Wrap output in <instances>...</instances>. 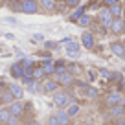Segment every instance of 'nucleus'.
<instances>
[{
    "label": "nucleus",
    "mask_w": 125,
    "mask_h": 125,
    "mask_svg": "<svg viewBox=\"0 0 125 125\" xmlns=\"http://www.w3.org/2000/svg\"><path fill=\"white\" fill-rule=\"evenodd\" d=\"M52 96H53V103L59 107V109H66V107L72 103V99H70V94H68V92L57 90V92H53Z\"/></svg>",
    "instance_id": "f257e3e1"
},
{
    "label": "nucleus",
    "mask_w": 125,
    "mask_h": 125,
    "mask_svg": "<svg viewBox=\"0 0 125 125\" xmlns=\"http://www.w3.org/2000/svg\"><path fill=\"white\" fill-rule=\"evenodd\" d=\"M41 6L37 0H20V11L26 13V15H35L39 13Z\"/></svg>",
    "instance_id": "f03ea898"
},
{
    "label": "nucleus",
    "mask_w": 125,
    "mask_h": 125,
    "mask_svg": "<svg viewBox=\"0 0 125 125\" xmlns=\"http://www.w3.org/2000/svg\"><path fill=\"white\" fill-rule=\"evenodd\" d=\"M98 20H99V24H101V26L105 28V30H109V31H110V26H112L114 15H112V11H110L109 8H105V9H101V11H99Z\"/></svg>",
    "instance_id": "7ed1b4c3"
},
{
    "label": "nucleus",
    "mask_w": 125,
    "mask_h": 125,
    "mask_svg": "<svg viewBox=\"0 0 125 125\" xmlns=\"http://www.w3.org/2000/svg\"><path fill=\"white\" fill-rule=\"evenodd\" d=\"M125 101V94L120 92V90H112V92L107 94V98H105V103L107 107H114V105H120V103Z\"/></svg>",
    "instance_id": "20e7f679"
},
{
    "label": "nucleus",
    "mask_w": 125,
    "mask_h": 125,
    "mask_svg": "<svg viewBox=\"0 0 125 125\" xmlns=\"http://www.w3.org/2000/svg\"><path fill=\"white\" fill-rule=\"evenodd\" d=\"M81 46L86 48V50H94V46H96V35L92 31H85L81 35Z\"/></svg>",
    "instance_id": "39448f33"
},
{
    "label": "nucleus",
    "mask_w": 125,
    "mask_h": 125,
    "mask_svg": "<svg viewBox=\"0 0 125 125\" xmlns=\"http://www.w3.org/2000/svg\"><path fill=\"white\" fill-rule=\"evenodd\" d=\"M110 33H114V35H121V33H125V19H123V17H116V19L112 20Z\"/></svg>",
    "instance_id": "423d86ee"
},
{
    "label": "nucleus",
    "mask_w": 125,
    "mask_h": 125,
    "mask_svg": "<svg viewBox=\"0 0 125 125\" xmlns=\"http://www.w3.org/2000/svg\"><path fill=\"white\" fill-rule=\"evenodd\" d=\"M42 90H44L46 94H53V92H57V90H59V81H57L55 77H53V79L46 77V79L42 81Z\"/></svg>",
    "instance_id": "0eeeda50"
},
{
    "label": "nucleus",
    "mask_w": 125,
    "mask_h": 125,
    "mask_svg": "<svg viewBox=\"0 0 125 125\" xmlns=\"http://www.w3.org/2000/svg\"><path fill=\"white\" fill-rule=\"evenodd\" d=\"M53 77L57 79L59 85H62V86H70V85H74V83H75V77H74V74H72V72H64V74L53 75Z\"/></svg>",
    "instance_id": "6e6552de"
},
{
    "label": "nucleus",
    "mask_w": 125,
    "mask_h": 125,
    "mask_svg": "<svg viewBox=\"0 0 125 125\" xmlns=\"http://www.w3.org/2000/svg\"><path fill=\"white\" fill-rule=\"evenodd\" d=\"M39 66L44 70V74L46 75H53L55 74V61H52V59H42V61L39 62Z\"/></svg>",
    "instance_id": "1a4fd4ad"
},
{
    "label": "nucleus",
    "mask_w": 125,
    "mask_h": 125,
    "mask_svg": "<svg viewBox=\"0 0 125 125\" xmlns=\"http://www.w3.org/2000/svg\"><path fill=\"white\" fill-rule=\"evenodd\" d=\"M9 74H11L13 79H19V81H20V77L24 75V66H22V62H20V61L13 62L11 68H9Z\"/></svg>",
    "instance_id": "9d476101"
},
{
    "label": "nucleus",
    "mask_w": 125,
    "mask_h": 125,
    "mask_svg": "<svg viewBox=\"0 0 125 125\" xmlns=\"http://www.w3.org/2000/svg\"><path fill=\"white\" fill-rule=\"evenodd\" d=\"M9 107V110H11V114L13 116H22L24 114V103H22V99H15V101L11 103V105H8Z\"/></svg>",
    "instance_id": "9b49d317"
},
{
    "label": "nucleus",
    "mask_w": 125,
    "mask_h": 125,
    "mask_svg": "<svg viewBox=\"0 0 125 125\" xmlns=\"http://www.w3.org/2000/svg\"><path fill=\"white\" fill-rule=\"evenodd\" d=\"M64 53L72 55V57H77V55L81 53V44L75 42V41H72L70 44H66V46H64Z\"/></svg>",
    "instance_id": "f8f14e48"
},
{
    "label": "nucleus",
    "mask_w": 125,
    "mask_h": 125,
    "mask_svg": "<svg viewBox=\"0 0 125 125\" xmlns=\"http://www.w3.org/2000/svg\"><path fill=\"white\" fill-rule=\"evenodd\" d=\"M110 52H112L114 55H118V57H125V44L120 42V41H114V42H110Z\"/></svg>",
    "instance_id": "ddd939ff"
},
{
    "label": "nucleus",
    "mask_w": 125,
    "mask_h": 125,
    "mask_svg": "<svg viewBox=\"0 0 125 125\" xmlns=\"http://www.w3.org/2000/svg\"><path fill=\"white\" fill-rule=\"evenodd\" d=\"M123 114H125V105H123V103H120V105L109 107V112H107V116H110V118H121Z\"/></svg>",
    "instance_id": "4468645a"
},
{
    "label": "nucleus",
    "mask_w": 125,
    "mask_h": 125,
    "mask_svg": "<svg viewBox=\"0 0 125 125\" xmlns=\"http://www.w3.org/2000/svg\"><path fill=\"white\" fill-rule=\"evenodd\" d=\"M8 88L11 90V94L15 96V99H22L24 98V88L19 85V83H9Z\"/></svg>",
    "instance_id": "2eb2a0df"
},
{
    "label": "nucleus",
    "mask_w": 125,
    "mask_h": 125,
    "mask_svg": "<svg viewBox=\"0 0 125 125\" xmlns=\"http://www.w3.org/2000/svg\"><path fill=\"white\" fill-rule=\"evenodd\" d=\"M39 6H41L42 11L52 13V11H55V8H57V2H55V0H39Z\"/></svg>",
    "instance_id": "dca6fc26"
},
{
    "label": "nucleus",
    "mask_w": 125,
    "mask_h": 125,
    "mask_svg": "<svg viewBox=\"0 0 125 125\" xmlns=\"http://www.w3.org/2000/svg\"><path fill=\"white\" fill-rule=\"evenodd\" d=\"M55 116H57V120H59V123H61V125H70L72 123V116L66 112V109H61Z\"/></svg>",
    "instance_id": "f3484780"
},
{
    "label": "nucleus",
    "mask_w": 125,
    "mask_h": 125,
    "mask_svg": "<svg viewBox=\"0 0 125 125\" xmlns=\"http://www.w3.org/2000/svg\"><path fill=\"white\" fill-rule=\"evenodd\" d=\"M11 110H9V107H2L0 109V123L2 125H8V121L11 120Z\"/></svg>",
    "instance_id": "a211bd4d"
},
{
    "label": "nucleus",
    "mask_w": 125,
    "mask_h": 125,
    "mask_svg": "<svg viewBox=\"0 0 125 125\" xmlns=\"http://www.w3.org/2000/svg\"><path fill=\"white\" fill-rule=\"evenodd\" d=\"M0 96H2V101H4V105H11V103L15 101V96L11 94V90H9V88H4L2 92H0Z\"/></svg>",
    "instance_id": "6ab92c4d"
},
{
    "label": "nucleus",
    "mask_w": 125,
    "mask_h": 125,
    "mask_svg": "<svg viewBox=\"0 0 125 125\" xmlns=\"http://www.w3.org/2000/svg\"><path fill=\"white\" fill-rule=\"evenodd\" d=\"M31 77L35 79V81H44L48 75L44 74V70H42L41 66H35V68H33V74H31Z\"/></svg>",
    "instance_id": "aec40b11"
},
{
    "label": "nucleus",
    "mask_w": 125,
    "mask_h": 125,
    "mask_svg": "<svg viewBox=\"0 0 125 125\" xmlns=\"http://www.w3.org/2000/svg\"><path fill=\"white\" fill-rule=\"evenodd\" d=\"M75 24H77V26H81V28H86V26H90V24H92V17L85 13V15L79 17V20H77Z\"/></svg>",
    "instance_id": "412c9836"
},
{
    "label": "nucleus",
    "mask_w": 125,
    "mask_h": 125,
    "mask_svg": "<svg viewBox=\"0 0 125 125\" xmlns=\"http://www.w3.org/2000/svg\"><path fill=\"white\" fill-rule=\"evenodd\" d=\"M85 11H86V9L83 8V6L75 8V11H74V13L70 15V20H72V22H77V20H79V17H81V15H85Z\"/></svg>",
    "instance_id": "4be33fe9"
},
{
    "label": "nucleus",
    "mask_w": 125,
    "mask_h": 125,
    "mask_svg": "<svg viewBox=\"0 0 125 125\" xmlns=\"http://www.w3.org/2000/svg\"><path fill=\"white\" fill-rule=\"evenodd\" d=\"M98 88H94V86H86V88H85V96H86V98H88V99H96V98H98Z\"/></svg>",
    "instance_id": "5701e85b"
},
{
    "label": "nucleus",
    "mask_w": 125,
    "mask_h": 125,
    "mask_svg": "<svg viewBox=\"0 0 125 125\" xmlns=\"http://www.w3.org/2000/svg\"><path fill=\"white\" fill-rule=\"evenodd\" d=\"M110 9V11H112V15H114V19H116V17H123V6H121L120 4V2H118V4L116 6H112V8H109Z\"/></svg>",
    "instance_id": "b1692460"
},
{
    "label": "nucleus",
    "mask_w": 125,
    "mask_h": 125,
    "mask_svg": "<svg viewBox=\"0 0 125 125\" xmlns=\"http://www.w3.org/2000/svg\"><path fill=\"white\" fill-rule=\"evenodd\" d=\"M79 110H81V109H79V105H77V103H70V105L66 107V112L70 114L72 118H74V116H77V114H79Z\"/></svg>",
    "instance_id": "393cba45"
},
{
    "label": "nucleus",
    "mask_w": 125,
    "mask_h": 125,
    "mask_svg": "<svg viewBox=\"0 0 125 125\" xmlns=\"http://www.w3.org/2000/svg\"><path fill=\"white\" fill-rule=\"evenodd\" d=\"M62 4L66 6V8H70V9H75V8L81 6V0H64Z\"/></svg>",
    "instance_id": "a878e982"
},
{
    "label": "nucleus",
    "mask_w": 125,
    "mask_h": 125,
    "mask_svg": "<svg viewBox=\"0 0 125 125\" xmlns=\"http://www.w3.org/2000/svg\"><path fill=\"white\" fill-rule=\"evenodd\" d=\"M39 88H41V81H35V79L28 85V90H30V92H39Z\"/></svg>",
    "instance_id": "bb28decb"
},
{
    "label": "nucleus",
    "mask_w": 125,
    "mask_h": 125,
    "mask_svg": "<svg viewBox=\"0 0 125 125\" xmlns=\"http://www.w3.org/2000/svg\"><path fill=\"white\" fill-rule=\"evenodd\" d=\"M68 72H72V74H77V72H81V66H79L77 62H72V64H68Z\"/></svg>",
    "instance_id": "cd10ccee"
},
{
    "label": "nucleus",
    "mask_w": 125,
    "mask_h": 125,
    "mask_svg": "<svg viewBox=\"0 0 125 125\" xmlns=\"http://www.w3.org/2000/svg\"><path fill=\"white\" fill-rule=\"evenodd\" d=\"M99 75H101V77H105V79H110V77H112V72L107 70V68H101V70H99Z\"/></svg>",
    "instance_id": "c85d7f7f"
},
{
    "label": "nucleus",
    "mask_w": 125,
    "mask_h": 125,
    "mask_svg": "<svg viewBox=\"0 0 125 125\" xmlns=\"http://www.w3.org/2000/svg\"><path fill=\"white\" fill-rule=\"evenodd\" d=\"M41 41H44L42 33H33V35H31V42H41Z\"/></svg>",
    "instance_id": "c756f323"
},
{
    "label": "nucleus",
    "mask_w": 125,
    "mask_h": 125,
    "mask_svg": "<svg viewBox=\"0 0 125 125\" xmlns=\"http://www.w3.org/2000/svg\"><path fill=\"white\" fill-rule=\"evenodd\" d=\"M48 125H61V123H59V120H57V116H55V114L48 116Z\"/></svg>",
    "instance_id": "7c9ffc66"
},
{
    "label": "nucleus",
    "mask_w": 125,
    "mask_h": 125,
    "mask_svg": "<svg viewBox=\"0 0 125 125\" xmlns=\"http://www.w3.org/2000/svg\"><path fill=\"white\" fill-rule=\"evenodd\" d=\"M33 81V77H31V75H22V77H20V83H22V85H30V83Z\"/></svg>",
    "instance_id": "2f4dec72"
},
{
    "label": "nucleus",
    "mask_w": 125,
    "mask_h": 125,
    "mask_svg": "<svg viewBox=\"0 0 125 125\" xmlns=\"http://www.w3.org/2000/svg\"><path fill=\"white\" fill-rule=\"evenodd\" d=\"M57 46H59V44L57 42H52V41H46V42H44V48H46V50H55Z\"/></svg>",
    "instance_id": "473e14b6"
},
{
    "label": "nucleus",
    "mask_w": 125,
    "mask_h": 125,
    "mask_svg": "<svg viewBox=\"0 0 125 125\" xmlns=\"http://www.w3.org/2000/svg\"><path fill=\"white\" fill-rule=\"evenodd\" d=\"M8 125H22V123H20V118L19 116H11V120L8 121Z\"/></svg>",
    "instance_id": "72a5a7b5"
},
{
    "label": "nucleus",
    "mask_w": 125,
    "mask_h": 125,
    "mask_svg": "<svg viewBox=\"0 0 125 125\" xmlns=\"http://www.w3.org/2000/svg\"><path fill=\"white\" fill-rule=\"evenodd\" d=\"M120 0H103V6L105 8H112V6H116Z\"/></svg>",
    "instance_id": "f704fd0d"
},
{
    "label": "nucleus",
    "mask_w": 125,
    "mask_h": 125,
    "mask_svg": "<svg viewBox=\"0 0 125 125\" xmlns=\"http://www.w3.org/2000/svg\"><path fill=\"white\" fill-rule=\"evenodd\" d=\"M72 41H74L72 37H62V39H61V44H64V46H66V44H70Z\"/></svg>",
    "instance_id": "c9c22d12"
},
{
    "label": "nucleus",
    "mask_w": 125,
    "mask_h": 125,
    "mask_svg": "<svg viewBox=\"0 0 125 125\" xmlns=\"http://www.w3.org/2000/svg\"><path fill=\"white\" fill-rule=\"evenodd\" d=\"M88 77H90V79L94 81V79L98 77V72H96V70H88Z\"/></svg>",
    "instance_id": "e433bc0d"
},
{
    "label": "nucleus",
    "mask_w": 125,
    "mask_h": 125,
    "mask_svg": "<svg viewBox=\"0 0 125 125\" xmlns=\"http://www.w3.org/2000/svg\"><path fill=\"white\" fill-rule=\"evenodd\" d=\"M6 39H8V41H13V39H15V35H13V33H6Z\"/></svg>",
    "instance_id": "4c0bfd02"
},
{
    "label": "nucleus",
    "mask_w": 125,
    "mask_h": 125,
    "mask_svg": "<svg viewBox=\"0 0 125 125\" xmlns=\"http://www.w3.org/2000/svg\"><path fill=\"white\" fill-rule=\"evenodd\" d=\"M120 85H123V92H125V77H121V79H120Z\"/></svg>",
    "instance_id": "58836bf2"
},
{
    "label": "nucleus",
    "mask_w": 125,
    "mask_h": 125,
    "mask_svg": "<svg viewBox=\"0 0 125 125\" xmlns=\"http://www.w3.org/2000/svg\"><path fill=\"white\" fill-rule=\"evenodd\" d=\"M4 88H6V83H4V81H0V92H2Z\"/></svg>",
    "instance_id": "ea45409f"
},
{
    "label": "nucleus",
    "mask_w": 125,
    "mask_h": 125,
    "mask_svg": "<svg viewBox=\"0 0 125 125\" xmlns=\"http://www.w3.org/2000/svg\"><path fill=\"white\" fill-rule=\"evenodd\" d=\"M120 125H125V118H123V116L120 118Z\"/></svg>",
    "instance_id": "a19ab883"
},
{
    "label": "nucleus",
    "mask_w": 125,
    "mask_h": 125,
    "mask_svg": "<svg viewBox=\"0 0 125 125\" xmlns=\"http://www.w3.org/2000/svg\"><path fill=\"white\" fill-rule=\"evenodd\" d=\"M28 125H41V123H39V121H30Z\"/></svg>",
    "instance_id": "79ce46f5"
},
{
    "label": "nucleus",
    "mask_w": 125,
    "mask_h": 125,
    "mask_svg": "<svg viewBox=\"0 0 125 125\" xmlns=\"http://www.w3.org/2000/svg\"><path fill=\"white\" fill-rule=\"evenodd\" d=\"M2 107H4V101H2V96H0V109H2Z\"/></svg>",
    "instance_id": "37998d69"
},
{
    "label": "nucleus",
    "mask_w": 125,
    "mask_h": 125,
    "mask_svg": "<svg viewBox=\"0 0 125 125\" xmlns=\"http://www.w3.org/2000/svg\"><path fill=\"white\" fill-rule=\"evenodd\" d=\"M55 2H57V4H59V2H64V0H55Z\"/></svg>",
    "instance_id": "c03bdc74"
},
{
    "label": "nucleus",
    "mask_w": 125,
    "mask_h": 125,
    "mask_svg": "<svg viewBox=\"0 0 125 125\" xmlns=\"http://www.w3.org/2000/svg\"><path fill=\"white\" fill-rule=\"evenodd\" d=\"M123 15H125V9H123Z\"/></svg>",
    "instance_id": "a18cd8bd"
},
{
    "label": "nucleus",
    "mask_w": 125,
    "mask_h": 125,
    "mask_svg": "<svg viewBox=\"0 0 125 125\" xmlns=\"http://www.w3.org/2000/svg\"><path fill=\"white\" fill-rule=\"evenodd\" d=\"M99 2H103V0H99Z\"/></svg>",
    "instance_id": "49530a36"
},
{
    "label": "nucleus",
    "mask_w": 125,
    "mask_h": 125,
    "mask_svg": "<svg viewBox=\"0 0 125 125\" xmlns=\"http://www.w3.org/2000/svg\"><path fill=\"white\" fill-rule=\"evenodd\" d=\"M123 105H125V101H123Z\"/></svg>",
    "instance_id": "de8ad7c7"
},
{
    "label": "nucleus",
    "mask_w": 125,
    "mask_h": 125,
    "mask_svg": "<svg viewBox=\"0 0 125 125\" xmlns=\"http://www.w3.org/2000/svg\"><path fill=\"white\" fill-rule=\"evenodd\" d=\"M0 125H2V123H0Z\"/></svg>",
    "instance_id": "09e8293b"
}]
</instances>
